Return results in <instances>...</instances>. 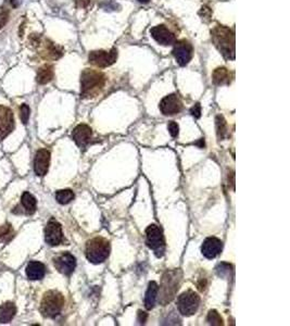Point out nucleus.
Segmentation results:
<instances>
[{
  "instance_id": "13",
  "label": "nucleus",
  "mask_w": 290,
  "mask_h": 326,
  "mask_svg": "<svg viewBox=\"0 0 290 326\" xmlns=\"http://www.w3.org/2000/svg\"><path fill=\"white\" fill-rule=\"evenodd\" d=\"M15 128V119L12 111L5 106H0V141L8 136Z\"/></svg>"
},
{
  "instance_id": "22",
  "label": "nucleus",
  "mask_w": 290,
  "mask_h": 326,
  "mask_svg": "<svg viewBox=\"0 0 290 326\" xmlns=\"http://www.w3.org/2000/svg\"><path fill=\"white\" fill-rule=\"evenodd\" d=\"M212 80L215 85H225L231 83V72L226 68H218L212 74Z\"/></svg>"
},
{
  "instance_id": "30",
  "label": "nucleus",
  "mask_w": 290,
  "mask_h": 326,
  "mask_svg": "<svg viewBox=\"0 0 290 326\" xmlns=\"http://www.w3.org/2000/svg\"><path fill=\"white\" fill-rule=\"evenodd\" d=\"M168 128H169V132H170V134L172 137H177L178 135V131H179V127L177 125V123L174 122V121H171L169 123V125H168Z\"/></svg>"
},
{
  "instance_id": "17",
  "label": "nucleus",
  "mask_w": 290,
  "mask_h": 326,
  "mask_svg": "<svg viewBox=\"0 0 290 326\" xmlns=\"http://www.w3.org/2000/svg\"><path fill=\"white\" fill-rule=\"evenodd\" d=\"M223 249V242L216 237L206 238L201 246V252L206 259H214Z\"/></svg>"
},
{
  "instance_id": "35",
  "label": "nucleus",
  "mask_w": 290,
  "mask_h": 326,
  "mask_svg": "<svg viewBox=\"0 0 290 326\" xmlns=\"http://www.w3.org/2000/svg\"><path fill=\"white\" fill-rule=\"evenodd\" d=\"M9 2H10V4L13 6V7H17L18 6V0H9Z\"/></svg>"
},
{
  "instance_id": "11",
  "label": "nucleus",
  "mask_w": 290,
  "mask_h": 326,
  "mask_svg": "<svg viewBox=\"0 0 290 326\" xmlns=\"http://www.w3.org/2000/svg\"><path fill=\"white\" fill-rule=\"evenodd\" d=\"M192 46L190 43L186 40H181L175 43L173 54L177 63L181 67H185L189 63V61L192 58Z\"/></svg>"
},
{
  "instance_id": "27",
  "label": "nucleus",
  "mask_w": 290,
  "mask_h": 326,
  "mask_svg": "<svg viewBox=\"0 0 290 326\" xmlns=\"http://www.w3.org/2000/svg\"><path fill=\"white\" fill-rule=\"evenodd\" d=\"M216 272H218V275L221 277L230 276L231 273L233 272L232 266L229 265V263H221V265H219V267L216 269Z\"/></svg>"
},
{
  "instance_id": "19",
  "label": "nucleus",
  "mask_w": 290,
  "mask_h": 326,
  "mask_svg": "<svg viewBox=\"0 0 290 326\" xmlns=\"http://www.w3.org/2000/svg\"><path fill=\"white\" fill-rule=\"evenodd\" d=\"M17 313V307L13 302H5L0 306V323L6 324L13 320Z\"/></svg>"
},
{
  "instance_id": "29",
  "label": "nucleus",
  "mask_w": 290,
  "mask_h": 326,
  "mask_svg": "<svg viewBox=\"0 0 290 326\" xmlns=\"http://www.w3.org/2000/svg\"><path fill=\"white\" fill-rule=\"evenodd\" d=\"M12 234V228L10 224H6L4 226L0 227V240H6L9 239V235Z\"/></svg>"
},
{
  "instance_id": "16",
  "label": "nucleus",
  "mask_w": 290,
  "mask_h": 326,
  "mask_svg": "<svg viewBox=\"0 0 290 326\" xmlns=\"http://www.w3.org/2000/svg\"><path fill=\"white\" fill-rule=\"evenodd\" d=\"M93 137V131L86 124H80L73 129L72 138L79 147L84 148L91 143Z\"/></svg>"
},
{
  "instance_id": "9",
  "label": "nucleus",
  "mask_w": 290,
  "mask_h": 326,
  "mask_svg": "<svg viewBox=\"0 0 290 326\" xmlns=\"http://www.w3.org/2000/svg\"><path fill=\"white\" fill-rule=\"evenodd\" d=\"M45 240L49 246H58L63 240L61 224L54 219H50L45 228Z\"/></svg>"
},
{
  "instance_id": "32",
  "label": "nucleus",
  "mask_w": 290,
  "mask_h": 326,
  "mask_svg": "<svg viewBox=\"0 0 290 326\" xmlns=\"http://www.w3.org/2000/svg\"><path fill=\"white\" fill-rule=\"evenodd\" d=\"M190 113L192 116H195L196 119H199V117L201 116V106H200V103H196V105L191 108Z\"/></svg>"
},
{
  "instance_id": "5",
  "label": "nucleus",
  "mask_w": 290,
  "mask_h": 326,
  "mask_svg": "<svg viewBox=\"0 0 290 326\" xmlns=\"http://www.w3.org/2000/svg\"><path fill=\"white\" fill-rule=\"evenodd\" d=\"M182 272L179 270H170L162 276V283L160 288V302L165 306L173 299L178 289L179 282H181Z\"/></svg>"
},
{
  "instance_id": "34",
  "label": "nucleus",
  "mask_w": 290,
  "mask_h": 326,
  "mask_svg": "<svg viewBox=\"0 0 290 326\" xmlns=\"http://www.w3.org/2000/svg\"><path fill=\"white\" fill-rule=\"evenodd\" d=\"M147 317H148V314L146 313V312H143V311L138 312V321H139L140 324H143L144 322H146Z\"/></svg>"
},
{
  "instance_id": "33",
  "label": "nucleus",
  "mask_w": 290,
  "mask_h": 326,
  "mask_svg": "<svg viewBox=\"0 0 290 326\" xmlns=\"http://www.w3.org/2000/svg\"><path fill=\"white\" fill-rule=\"evenodd\" d=\"M92 4V0H77V6L79 8H87Z\"/></svg>"
},
{
  "instance_id": "10",
  "label": "nucleus",
  "mask_w": 290,
  "mask_h": 326,
  "mask_svg": "<svg viewBox=\"0 0 290 326\" xmlns=\"http://www.w3.org/2000/svg\"><path fill=\"white\" fill-rule=\"evenodd\" d=\"M53 265L58 270V272L68 276L74 272L75 268H77V259L73 254L64 252L54 258Z\"/></svg>"
},
{
  "instance_id": "1",
  "label": "nucleus",
  "mask_w": 290,
  "mask_h": 326,
  "mask_svg": "<svg viewBox=\"0 0 290 326\" xmlns=\"http://www.w3.org/2000/svg\"><path fill=\"white\" fill-rule=\"evenodd\" d=\"M211 37L214 46L226 60L235 59V34L231 29L218 25L211 31Z\"/></svg>"
},
{
  "instance_id": "20",
  "label": "nucleus",
  "mask_w": 290,
  "mask_h": 326,
  "mask_svg": "<svg viewBox=\"0 0 290 326\" xmlns=\"http://www.w3.org/2000/svg\"><path fill=\"white\" fill-rule=\"evenodd\" d=\"M159 286L156 282H150L148 285V289L146 291V296H144V307L148 310H151L156 304L157 297H158Z\"/></svg>"
},
{
  "instance_id": "24",
  "label": "nucleus",
  "mask_w": 290,
  "mask_h": 326,
  "mask_svg": "<svg viewBox=\"0 0 290 326\" xmlns=\"http://www.w3.org/2000/svg\"><path fill=\"white\" fill-rule=\"evenodd\" d=\"M75 195L71 189H62L56 192V200L60 205H67L74 199Z\"/></svg>"
},
{
  "instance_id": "21",
  "label": "nucleus",
  "mask_w": 290,
  "mask_h": 326,
  "mask_svg": "<svg viewBox=\"0 0 290 326\" xmlns=\"http://www.w3.org/2000/svg\"><path fill=\"white\" fill-rule=\"evenodd\" d=\"M21 204H22L23 209L26 214H33L36 211V207H37V201L36 198L34 197L32 193L29 191L23 192L22 197H21Z\"/></svg>"
},
{
  "instance_id": "14",
  "label": "nucleus",
  "mask_w": 290,
  "mask_h": 326,
  "mask_svg": "<svg viewBox=\"0 0 290 326\" xmlns=\"http://www.w3.org/2000/svg\"><path fill=\"white\" fill-rule=\"evenodd\" d=\"M50 152L47 149H39L34 159V172L37 176H45L49 170Z\"/></svg>"
},
{
  "instance_id": "12",
  "label": "nucleus",
  "mask_w": 290,
  "mask_h": 326,
  "mask_svg": "<svg viewBox=\"0 0 290 326\" xmlns=\"http://www.w3.org/2000/svg\"><path fill=\"white\" fill-rule=\"evenodd\" d=\"M159 108L164 115H174L182 111L183 102L176 94H171L164 97Z\"/></svg>"
},
{
  "instance_id": "18",
  "label": "nucleus",
  "mask_w": 290,
  "mask_h": 326,
  "mask_svg": "<svg viewBox=\"0 0 290 326\" xmlns=\"http://www.w3.org/2000/svg\"><path fill=\"white\" fill-rule=\"evenodd\" d=\"M27 279L31 281H39L44 279L46 274V267L44 263L38 261H31L25 269Z\"/></svg>"
},
{
  "instance_id": "3",
  "label": "nucleus",
  "mask_w": 290,
  "mask_h": 326,
  "mask_svg": "<svg viewBox=\"0 0 290 326\" xmlns=\"http://www.w3.org/2000/svg\"><path fill=\"white\" fill-rule=\"evenodd\" d=\"M86 258L94 265L105 262L110 254V242L103 237H95L86 242Z\"/></svg>"
},
{
  "instance_id": "8",
  "label": "nucleus",
  "mask_w": 290,
  "mask_h": 326,
  "mask_svg": "<svg viewBox=\"0 0 290 326\" xmlns=\"http://www.w3.org/2000/svg\"><path fill=\"white\" fill-rule=\"evenodd\" d=\"M117 59V50L112 48L111 50H96L92 51L88 55V60L92 64L98 68H108L115 63Z\"/></svg>"
},
{
  "instance_id": "2",
  "label": "nucleus",
  "mask_w": 290,
  "mask_h": 326,
  "mask_svg": "<svg viewBox=\"0 0 290 326\" xmlns=\"http://www.w3.org/2000/svg\"><path fill=\"white\" fill-rule=\"evenodd\" d=\"M106 85V76L103 73L85 69L81 75V95L83 98H93L98 95Z\"/></svg>"
},
{
  "instance_id": "7",
  "label": "nucleus",
  "mask_w": 290,
  "mask_h": 326,
  "mask_svg": "<svg viewBox=\"0 0 290 326\" xmlns=\"http://www.w3.org/2000/svg\"><path fill=\"white\" fill-rule=\"evenodd\" d=\"M147 245L150 249H153L158 258L163 255L165 241L162 230L157 224H151L146 230Z\"/></svg>"
},
{
  "instance_id": "28",
  "label": "nucleus",
  "mask_w": 290,
  "mask_h": 326,
  "mask_svg": "<svg viewBox=\"0 0 290 326\" xmlns=\"http://www.w3.org/2000/svg\"><path fill=\"white\" fill-rule=\"evenodd\" d=\"M30 113H31L30 107L27 106L26 103H23V105L20 108V116H21V120H22L23 124H26L27 122H29Z\"/></svg>"
},
{
  "instance_id": "23",
  "label": "nucleus",
  "mask_w": 290,
  "mask_h": 326,
  "mask_svg": "<svg viewBox=\"0 0 290 326\" xmlns=\"http://www.w3.org/2000/svg\"><path fill=\"white\" fill-rule=\"evenodd\" d=\"M53 79V69L52 67L45 66L40 68L37 72V83L40 85H45L47 83H49Z\"/></svg>"
},
{
  "instance_id": "6",
  "label": "nucleus",
  "mask_w": 290,
  "mask_h": 326,
  "mask_svg": "<svg viewBox=\"0 0 290 326\" xmlns=\"http://www.w3.org/2000/svg\"><path fill=\"white\" fill-rule=\"evenodd\" d=\"M200 306V297L192 290H187L177 298V309L185 316L193 315Z\"/></svg>"
},
{
  "instance_id": "15",
  "label": "nucleus",
  "mask_w": 290,
  "mask_h": 326,
  "mask_svg": "<svg viewBox=\"0 0 290 326\" xmlns=\"http://www.w3.org/2000/svg\"><path fill=\"white\" fill-rule=\"evenodd\" d=\"M150 34L158 44L162 46H171L175 44V35L164 25H157L150 30Z\"/></svg>"
},
{
  "instance_id": "4",
  "label": "nucleus",
  "mask_w": 290,
  "mask_h": 326,
  "mask_svg": "<svg viewBox=\"0 0 290 326\" xmlns=\"http://www.w3.org/2000/svg\"><path fill=\"white\" fill-rule=\"evenodd\" d=\"M64 306V297L58 290H48L40 301V313L45 317L58 316Z\"/></svg>"
},
{
  "instance_id": "26",
  "label": "nucleus",
  "mask_w": 290,
  "mask_h": 326,
  "mask_svg": "<svg viewBox=\"0 0 290 326\" xmlns=\"http://www.w3.org/2000/svg\"><path fill=\"white\" fill-rule=\"evenodd\" d=\"M206 322L210 325H223V318L221 317L220 313L216 310H210L208 315H206Z\"/></svg>"
},
{
  "instance_id": "36",
  "label": "nucleus",
  "mask_w": 290,
  "mask_h": 326,
  "mask_svg": "<svg viewBox=\"0 0 290 326\" xmlns=\"http://www.w3.org/2000/svg\"><path fill=\"white\" fill-rule=\"evenodd\" d=\"M138 2L141 3V4H148L150 2V0H138Z\"/></svg>"
},
{
  "instance_id": "31",
  "label": "nucleus",
  "mask_w": 290,
  "mask_h": 326,
  "mask_svg": "<svg viewBox=\"0 0 290 326\" xmlns=\"http://www.w3.org/2000/svg\"><path fill=\"white\" fill-rule=\"evenodd\" d=\"M8 19H9V12L8 11H2L0 12V29H3V27L7 24L8 22Z\"/></svg>"
},
{
  "instance_id": "25",
  "label": "nucleus",
  "mask_w": 290,
  "mask_h": 326,
  "mask_svg": "<svg viewBox=\"0 0 290 326\" xmlns=\"http://www.w3.org/2000/svg\"><path fill=\"white\" fill-rule=\"evenodd\" d=\"M215 121H216L218 137H219L220 141H222L227 136V124H226V121H225V119L222 115H218Z\"/></svg>"
}]
</instances>
